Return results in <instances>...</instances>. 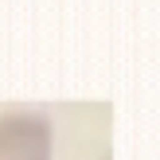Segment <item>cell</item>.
Listing matches in <instances>:
<instances>
[{
    "mask_svg": "<svg viewBox=\"0 0 160 160\" xmlns=\"http://www.w3.org/2000/svg\"><path fill=\"white\" fill-rule=\"evenodd\" d=\"M55 129L39 113H8L0 117V160H51Z\"/></svg>",
    "mask_w": 160,
    "mask_h": 160,
    "instance_id": "obj_1",
    "label": "cell"
}]
</instances>
